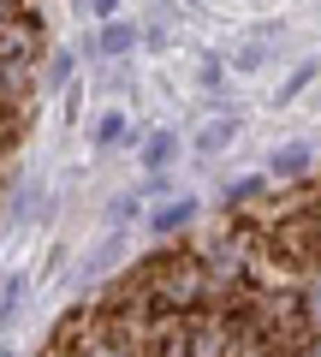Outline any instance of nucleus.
<instances>
[{"mask_svg": "<svg viewBox=\"0 0 321 357\" xmlns=\"http://www.w3.org/2000/svg\"><path fill=\"white\" fill-rule=\"evenodd\" d=\"M77 13H90V18H113L119 13V0H72Z\"/></svg>", "mask_w": 321, "mask_h": 357, "instance_id": "nucleus-14", "label": "nucleus"}, {"mask_svg": "<svg viewBox=\"0 0 321 357\" xmlns=\"http://www.w3.org/2000/svg\"><path fill=\"white\" fill-rule=\"evenodd\" d=\"M125 137H131V119L119 114V107L95 119V143H102V149H113V143H125Z\"/></svg>", "mask_w": 321, "mask_h": 357, "instance_id": "nucleus-10", "label": "nucleus"}, {"mask_svg": "<svg viewBox=\"0 0 321 357\" xmlns=\"http://www.w3.org/2000/svg\"><path fill=\"white\" fill-rule=\"evenodd\" d=\"M238 126H244V114H220V119H208L203 131H196V155H220V149H232V137H238Z\"/></svg>", "mask_w": 321, "mask_h": 357, "instance_id": "nucleus-6", "label": "nucleus"}, {"mask_svg": "<svg viewBox=\"0 0 321 357\" xmlns=\"http://www.w3.org/2000/svg\"><path fill=\"white\" fill-rule=\"evenodd\" d=\"M262 36H250V42H238V48L226 54V72H238V77H256V72H268L274 66V30L280 24H256Z\"/></svg>", "mask_w": 321, "mask_h": 357, "instance_id": "nucleus-1", "label": "nucleus"}, {"mask_svg": "<svg viewBox=\"0 0 321 357\" xmlns=\"http://www.w3.org/2000/svg\"><path fill=\"white\" fill-rule=\"evenodd\" d=\"M90 48L102 54V60H125L131 48H143V30L131 24V18H102L95 36H90Z\"/></svg>", "mask_w": 321, "mask_h": 357, "instance_id": "nucleus-2", "label": "nucleus"}, {"mask_svg": "<svg viewBox=\"0 0 321 357\" xmlns=\"http://www.w3.org/2000/svg\"><path fill=\"white\" fill-rule=\"evenodd\" d=\"M268 191H274V178L268 173H250V178H238V185L220 191V208H250L256 197H268Z\"/></svg>", "mask_w": 321, "mask_h": 357, "instance_id": "nucleus-7", "label": "nucleus"}, {"mask_svg": "<svg viewBox=\"0 0 321 357\" xmlns=\"http://www.w3.org/2000/svg\"><path fill=\"white\" fill-rule=\"evenodd\" d=\"M0 286H6V274H0Z\"/></svg>", "mask_w": 321, "mask_h": 357, "instance_id": "nucleus-17", "label": "nucleus"}, {"mask_svg": "<svg viewBox=\"0 0 321 357\" xmlns=\"http://www.w3.org/2000/svg\"><path fill=\"white\" fill-rule=\"evenodd\" d=\"M24 292H30L24 274H13V280L0 286V321H18V310H24Z\"/></svg>", "mask_w": 321, "mask_h": 357, "instance_id": "nucleus-11", "label": "nucleus"}, {"mask_svg": "<svg viewBox=\"0 0 321 357\" xmlns=\"http://www.w3.org/2000/svg\"><path fill=\"white\" fill-rule=\"evenodd\" d=\"M196 6H208V13H220V6H226V0H196Z\"/></svg>", "mask_w": 321, "mask_h": 357, "instance_id": "nucleus-16", "label": "nucleus"}, {"mask_svg": "<svg viewBox=\"0 0 321 357\" xmlns=\"http://www.w3.org/2000/svg\"><path fill=\"white\" fill-rule=\"evenodd\" d=\"M315 77H321V60H297V72L285 77L280 89H274V102H280V107H285V102H297V96H304V89L315 84Z\"/></svg>", "mask_w": 321, "mask_h": 357, "instance_id": "nucleus-9", "label": "nucleus"}, {"mask_svg": "<svg viewBox=\"0 0 321 357\" xmlns=\"http://www.w3.org/2000/svg\"><path fill=\"white\" fill-rule=\"evenodd\" d=\"M42 84H48V89H65V84H72V54H54V60H48V77H42Z\"/></svg>", "mask_w": 321, "mask_h": 357, "instance_id": "nucleus-12", "label": "nucleus"}, {"mask_svg": "<svg viewBox=\"0 0 321 357\" xmlns=\"http://www.w3.org/2000/svg\"><path fill=\"white\" fill-rule=\"evenodd\" d=\"M119 256H125V238H119V232H113V238H102V244H95L90 256H84V280H102L107 268L119 262Z\"/></svg>", "mask_w": 321, "mask_h": 357, "instance_id": "nucleus-8", "label": "nucleus"}, {"mask_svg": "<svg viewBox=\"0 0 321 357\" xmlns=\"http://www.w3.org/2000/svg\"><path fill=\"white\" fill-rule=\"evenodd\" d=\"M137 161H143V173H167V167L179 161V131H149L143 149H137Z\"/></svg>", "mask_w": 321, "mask_h": 357, "instance_id": "nucleus-5", "label": "nucleus"}, {"mask_svg": "<svg viewBox=\"0 0 321 357\" xmlns=\"http://www.w3.org/2000/svg\"><path fill=\"white\" fill-rule=\"evenodd\" d=\"M107 215H113V220H125V215L137 220V215H143V197H113V203H107Z\"/></svg>", "mask_w": 321, "mask_h": 357, "instance_id": "nucleus-13", "label": "nucleus"}, {"mask_svg": "<svg viewBox=\"0 0 321 357\" xmlns=\"http://www.w3.org/2000/svg\"><path fill=\"white\" fill-rule=\"evenodd\" d=\"M191 220H196V197H173V203H161L149 215V232L155 238H173V232H185Z\"/></svg>", "mask_w": 321, "mask_h": 357, "instance_id": "nucleus-4", "label": "nucleus"}, {"mask_svg": "<svg viewBox=\"0 0 321 357\" xmlns=\"http://www.w3.org/2000/svg\"><path fill=\"white\" fill-rule=\"evenodd\" d=\"M309 167H315V149H309V143H285V149L268 155V178L274 185H297V178H309Z\"/></svg>", "mask_w": 321, "mask_h": 357, "instance_id": "nucleus-3", "label": "nucleus"}, {"mask_svg": "<svg viewBox=\"0 0 321 357\" xmlns=\"http://www.w3.org/2000/svg\"><path fill=\"white\" fill-rule=\"evenodd\" d=\"M203 84H226V60L220 54H203Z\"/></svg>", "mask_w": 321, "mask_h": 357, "instance_id": "nucleus-15", "label": "nucleus"}]
</instances>
